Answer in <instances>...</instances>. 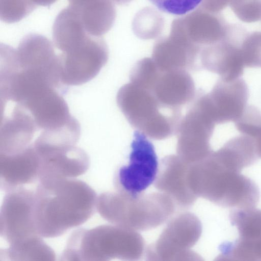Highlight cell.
Returning <instances> with one entry per match:
<instances>
[{
  "label": "cell",
  "mask_w": 261,
  "mask_h": 261,
  "mask_svg": "<svg viewBox=\"0 0 261 261\" xmlns=\"http://www.w3.org/2000/svg\"><path fill=\"white\" fill-rule=\"evenodd\" d=\"M34 194L35 227L46 238L59 237L84 223L96 210V192L76 179L39 181Z\"/></svg>",
  "instance_id": "6da1fadb"
},
{
  "label": "cell",
  "mask_w": 261,
  "mask_h": 261,
  "mask_svg": "<svg viewBox=\"0 0 261 261\" xmlns=\"http://www.w3.org/2000/svg\"><path fill=\"white\" fill-rule=\"evenodd\" d=\"M188 178L198 197L222 207H255L259 200V189L253 180L241 172L226 168L214 155L191 164Z\"/></svg>",
  "instance_id": "7a4b0ae2"
},
{
  "label": "cell",
  "mask_w": 261,
  "mask_h": 261,
  "mask_svg": "<svg viewBox=\"0 0 261 261\" xmlns=\"http://www.w3.org/2000/svg\"><path fill=\"white\" fill-rule=\"evenodd\" d=\"M145 242L140 234L119 225L80 228L69 238L61 260H137L142 256Z\"/></svg>",
  "instance_id": "3957f363"
},
{
  "label": "cell",
  "mask_w": 261,
  "mask_h": 261,
  "mask_svg": "<svg viewBox=\"0 0 261 261\" xmlns=\"http://www.w3.org/2000/svg\"><path fill=\"white\" fill-rule=\"evenodd\" d=\"M175 204L162 192L133 195L120 191L97 197L96 210L110 223L138 231L154 228L173 214Z\"/></svg>",
  "instance_id": "277c9868"
},
{
  "label": "cell",
  "mask_w": 261,
  "mask_h": 261,
  "mask_svg": "<svg viewBox=\"0 0 261 261\" xmlns=\"http://www.w3.org/2000/svg\"><path fill=\"white\" fill-rule=\"evenodd\" d=\"M116 101L130 124L146 136L163 140L176 133L181 111L164 106L149 89L129 82L119 89Z\"/></svg>",
  "instance_id": "5b68a950"
},
{
  "label": "cell",
  "mask_w": 261,
  "mask_h": 261,
  "mask_svg": "<svg viewBox=\"0 0 261 261\" xmlns=\"http://www.w3.org/2000/svg\"><path fill=\"white\" fill-rule=\"evenodd\" d=\"M35 194L20 187L5 196L1 209V236L9 244L10 250H17L32 245L42 239L34 220Z\"/></svg>",
  "instance_id": "8992f818"
},
{
  "label": "cell",
  "mask_w": 261,
  "mask_h": 261,
  "mask_svg": "<svg viewBox=\"0 0 261 261\" xmlns=\"http://www.w3.org/2000/svg\"><path fill=\"white\" fill-rule=\"evenodd\" d=\"M58 55L62 83L79 86L94 78L106 65L109 50L101 37L88 35Z\"/></svg>",
  "instance_id": "52a82bcc"
},
{
  "label": "cell",
  "mask_w": 261,
  "mask_h": 261,
  "mask_svg": "<svg viewBox=\"0 0 261 261\" xmlns=\"http://www.w3.org/2000/svg\"><path fill=\"white\" fill-rule=\"evenodd\" d=\"M201 233V223L196 215L180 214L169 222L157 241L147 248V259L196 260L194 257L198 258V254L189 249L197 242Z\"/></svg>",
  "instance_id": "ba28073f"
},
{
  "label": "cell",
  "mask_w": 261,
  "mask_h": 261,
  "mask_svg": "<svg viewBox=\"0 0 261 261\" xmlns=\"http://www.w3.org/2000/svg\"><path fill=\"white\" fill-rule=\"evenodd\" d=\"M146 137L134 132L129 163L119 169L114 178L118 191L141 194L154 181L159 164L154 146Z\"/></svg>",
  "instance_id": "9c48e42d"
},
{
  "label": "cell",
  "mask_w": 261,
  "mask_h": 261,
  "mask_svg": "<svg viewBox=\"0 0 261 261\" xmlns=\"http://www.w3.org/2000/svg\"><path fill=\"white\" fill-rule=\"evenodd\" d=\"M229 219L239 236L220 246L217 260L261 261V210L233 209Z\"/></svg>",
  "instance_id": "30bf717a"
},
{
  "label": "cell",
  "mask_w": 261,
  "mask_h": 261,
  "mask_svg": "<svg viewBox=\"0 0 261 261\" xmlns=\"http://www.w3.org/2000/svg\"><path fill=\"white\" fill-rule=\"evenodd\" d=\"M151 90L164 106L178 111L194 100L196 90L188 71L163 70L155 64L144 80L136 84Z\"/></svg>",
  "instance_id": "8fae6325"
},
{
  "label": "cell",
  "mask_w": 261,
  "mask_h": 261,
  "mask_svg": "<svg viewBox=\"0 0 261 261\" xmlns=\"http://www.w3.org/2000/svg\"><path fill=\"white\" fill-rule=\"evenodd\" d=\"M34 149L39 159V181L76 177L89 167L88 154L76 145Z\"/></svg>",
  "instance_id": "7c38bea8"
},
{
  "label": "cell",
  "mask_w": 261,
  "mask_h": 261,
  "mask_svg": "<svg viewBox=\"0 0 261 261\" xmlns=\"http://www.w3.org/2000/svg\"><path fill=\"white\" fill-rule=\"evenodd\" d=\"M203 108L198 99L181 118L176 134L177 155L189 164L198 162L207 155Z\"/></svg>",
  "instance_id": "4fadbf2b"
},
{
  "label": "cell",
  "mask_w": 261,
  "mask_h": 261,
  "mask_svg": "<svg viewBox=\"0 0 261 261\" xmlns=\"http://www.w3.org/2000/svg\"><path fill=\"white\" fill-rule=\"evenodd\" d=\"M189 164L177 154L169 155L161 161L154 187L168 195L181 208L191 207L198 197L190 188L188 175Z\"/></svg>",
  "instance_id": "5bb4252c"
},
{
  "label": "cell",
  "mask_w": 261,
  "mask_h": 261,
  "mask_svg": "<svg viewBox=\"0 0 261 261\" xmlns=\"http://www.w3.org/2000/svg\"><path fill=\"white\" fill-rule=\"evenodd\" d=\"M200 50L179 32L170 28L168 36L155 42L151 58L163 70H196Z\"/></svg>",
  "instance_id": "9a60e30c"
},
{
  "label": "cell",
  "mask_w": 261,
  "mask_h": 261,
  "mask_svg": "<svg viewBox=\"0 0 261 261\" xmlns=\"http://www.w3.org/2000/svg\"><path fill=\"white\" fill-rule=\"evenodd\" d=\"M39 159L32 145L13 154L0 153L1 189L8 192L38 179Z\"/></svg>",
  "instance_id": "2e32d148"
},
{
  "label": "cell",
  "mask_w": 261,
  "mask_h": 261,
  "mask_svg": "<svg viewBox=\"0 0 261 261\" xmlns=\"http://www.w3.org/2000/svg\"><path fill=\"white\" fill-rule=\"evenodd\" d=\"M74 9L79 14L85 31L94 36L100 37L107 33L116 18V9L111 0H95Z\"/></svg>",
  "instance_id": "e0dca14e"
},
{
  "label": "cell",
  "mask_w": 261,
  "mask_h": 261,
  "mask_svg": "<svg viewBox=\"0 0 261 261\" xmlns=\"http://www.w3.org/2000/svg\"><path fill=\"white\" fill-rule=\"evenodd\" d=\"M88 34L79 14L69 6L61 10L55 20L53 27V42L60 51L81 41Z\"/></svg>",
  "instance_id": "ac0fdd59"
},
{
  "label": "cell",
  "mask_w": 261,
  "mask_h": 261,
  "mask_svg": "<svg viewBox=\"0 0 261 261\" xmlns=\"http://www.w3.org/2000/svg\"><path fill=\"white\" fill-rule=\"evenodd\" d=\"M37 7L32 0H0V19L7 23L17 22Z\"/></svg>",
  "instance_id": "d6986e66"
},
{
  "label": "cell",
  "mask_w": 261,
  "mask_h": 261,
  "mask_svg": "<svg viewBox=\"0 0 261 261\" xmlns=\"http://www.w3.org/2000/svg\"><path fill=\"white\" fill-rule=\"evenodd\" d=\"M160 11L182 16L195 10L202 0H149Z\"/></svg>",
  "instance_id": "ffe728a7"
},
{
  "label": "cell",
  "mask_w": 261,
  "mask_h": 261,
  "mask_svg": "<svg viewBox=\"0 0 261 261\" xmlns=\"http://www.w3.org/2000/svg\"><path fill=\"white\" fill-rule=\"evenodd\" d=\"M95 0H68L69 6L75 9L81 7Z\"/></svg>",
  "instance_id": "44dd1931"
},
{
  "label": "cell",
  "mask_w": 261,
  "mask_h": 261,
  "mask_svg": "<svg viewBox=\"0 0 261 261\" xmlns=\"http://www.w3.org/2000/svg\"><path fill=\"white\" fill-rule=\"evenodd\" d=\"M57 0H32L36 6H49Z\"/></svg>",
  "instance_id": "7402d4cb"
},
{
  "label": "cell",
  "mask_w": 261,
  "mask_h": 261,
  "mask_svg": "<svg viewBox=\"0 0 261 261\" xmlns=\"http://www.w3.org/2000/svg\"><path fill=\"white\" fill-rule=\"evenodd\" d=\"M113 3L119 5L126 4L130 2L132 0H111Z\"/></svg>",
  "instance_id": "603a6c76"
}]
</instances>
